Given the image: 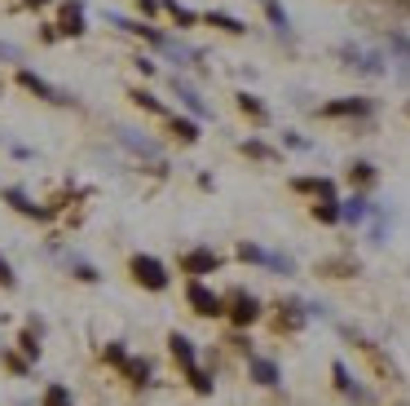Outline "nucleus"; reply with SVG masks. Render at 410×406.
I'll return each instance as SVG.
<instances>
[{
    "mask_svg": "<svg viewBox=\"0 0 410 406\" xmlns=\"http://www.w3.org/2000/svg\"><path fill=\"white\" fill-rule=\"evenodd\" d=\"M132 279H137L141 288H150V292L168 288V274H163V265L154 256H132Z\"/></svg>",
    "mask_w": 410,
    "mask_h": 406,
    "instance_id": "1",
    "label": "nucleus"
},
{
    "mask_svg": "<svg viewBox=\"0 0 410 406\" xmlns=\"http://www.w3.org/2000/svg\"><path fill=\"white\" fill-rule=\"evenodd\" d=\"M186 301H190V309H195V314H203V318H216V314H225V301H221V296H216L212 288H203V283H190Z\"/></svg>",
    "mask_w": 410,
    "mask_h": 406,
    "instance_id": "2",
    "label": "nucleus"
},
{
    "mask_svg": "<svg viewBox=\"0 0 410 406\" xmlns=\"http://www.w3.org/2000/svg\"><path fill=\"white\" fill-rule=\"evenodd\" d=\"M340 53L348 58V67H353V71H362V76H384V71H389L380 53H371V49H357V44H344Z\"/></svg>",
    "mask_w": 410,
    "mask_h": 406,
    "instance_id": "3",
    "label": "nucleus"
},
{
    "mask_svg": "<svg viewBox=\"0 0 410 406\" xmlns=\"http://www.w3.org/2000/svg\"><path fill=\"white\" fill-rule=\"evenodd\" d=\"M230 318H234V327H251V322L260 318V301L251 292H238L234 296V309H230Z\"/></svg>",
    "mask_w": 410,
    "mask_h": 406,
    "instance_id": "4",
    "label": "nucleus"
},
{
    "mask_svg": "<svg viewBox=\"0 0 410 406\" xmlns=\"http://www.w3.org/2000/svg\"><path fill=\"white\" fill-rule=\"evenodd\" d=\"M18 80H22V89H31V93H35V98H44V102H62V106L71 102V98H66V93H62V89H53V85H44V80H40V76H35V71H18Z\"/></svg>",
    "mask_w": 410,
    "mask_h": 406,
    "instance_id": "5",
    "label": "nucleus"
},
{
    "mask_svg": "<svg viewBox=\"0 0 410 406\" xmlns=\"http://www.w3.org/2000/svg\"><path fill=\"white\" fill-rule=\"evenodd\" d=\"M327 119H348V115H371V98H344V102H327L322 106Z\"/></svg>",
    "mask_w": 410,
    "mask_h": 406,
    "instance_id": "6",
    "label": "nucleus"
},
{
    "mask_svg": "<svg viewBox=\"0 0 410 406\" xmlns=\"http://www.w3.org/2000/svg\"><path fill=\"white\" fill-rule=\"evenodd\" d=\"M181 265H186V274H212L216 265H221V256H216L212 247H199V252H190Z\"/></svg>",
    "mask_w": 410,
    "mask_h": 406,
    "instance_id": "7",
    "label": "nucleus"
},
{
    "mask_svg": "<svg viewBox=\"0 0 410 406\" xmlns=\"http://www.w3.org/2000/svg\"><path fill=\"white\" fill-rule=\"evenodd\" d=\"M292 190H300V195H318V199H335V186L327 182V177H296Z\"/></svg>",
    "mask_w": 410,
    "mask_h": 406,
    "instance_id": "8",
    "label": "nucleus"
},
{
    "mask_svg": "<svg viewBox=\"0 0 410 406\" xmlns=\"http://www.w3.org/2000/svg\"><path fill=\"white\" fill-rule=\"evenodd\" d=\"M172 93H177V98H181V102H186V106H190V111H195L199 119H208V102H203V98H199V93H195V89H190V85H186V80H177V76H172Z\"/></svg>",
    "mask_w": 410,
    "mask_h": 406,
    "instance_id": "9",
    "label": "nucleus"
},
{
    "mask_svg": "<svg viewBox=\"0 0 410 406\" xmlns=\"http://www.w3.org/2000/svg\"><path fill=\"white\" fill-rule=\"evenodd\" d=\"M305 318H309V309H305V305L287 301V305H283V314H278V331H300V327H305Z\"/></svg>",
    "mask_w": 410,
    "mask_h": 406,
    "instance_id": "10",
    "label": "nucleus"
},
{
    "mask_svg": "<svg viewBox=\"0 0 410 406\" xmlns=\"http://www.w3.org/2000/svg\"><path fill=\"white\" fill-rule=\"evenodd\" d=\"M340 212H344V221H348V225H362V221L371 217V203H366V195H353V199H344V203H340Z\"/></svg>",
    "mask_w": 410,
    "mask_h": 406,
    "instance_id": "11",
    "label": "nucleus"
},
{
    "mask_svg": "<svg viewBox=\"0 0 410 406\" xmlns=\"http://www.w3.org/2000/svg\"><path fill=\"white\" fill-rule=\"evenodd\" d=\"M168 344H172V358L186 367V371H199V367H195V344H190L186 336H177V331H172V340H168Z\"/></svg>",
    "mask_w": 410,
    "mask_h": 406,
    "instance_id": "12",
    "label": "nucleus"
},
{
    "mask_svg": "<svg viewBox=\"0 0 410 406\" xmlns=\"http://www.w3.org/2000/svg\"><path fill=\"white\" fill-rule=\"evenodd\" d=\"M251 380L256 385H278V367L269 358H251Z\"/></svg>",
    "mask_w": 410,
    "mask_h": 406,
    "instance_id": "13",
    "label": "nucleus"
},
{
    "mask_svg": "<svg viewBox=\"0 0 410 406\" xmlns=\"http://www.w3.org/2000/svg\"><path fill=\"white\" fill-rule=\"evenodd\" d=\"M119 141H124V146H132V150H141V155H150V159H159V146H154V141H146V137H137L132 128H119Z\"/></svg>",
    "mask_w": 410,
    "mask_h": 406,
    "instance_id": "14",
    "label": "nucleus"
},
{
    "mask_svg": "<svg viewBox=\"0 0 410 406\" xmlns=\"http://www.w3.org/2000/svg\"><path fill=\"white\" fill-rule=\"evenodd\" d=\"M159 49H163L168 58H172V62H177V67H190V62H195V58H199L195 49H186V44H177V40H168V35H163V44H159Z\"/></svg>",
    "mask_w": 410,
    "mask_h": 406,
    "instance_id": "15",
    "label": "nucleus"
},
{
    "mask_svg": "<svg viewBox=\"0 0 410 406\" xmlns=\"http://www.w3.org/2000/svg\"><path fill=\"white\" fill-rule=\"evenodd\" d=\"M62 31H66V35H80V31H84V14H80V5H66V9H62Z\"/></svg>",
    "mask_w": 410,
    "mask_h": 406,
    "instance_id": "16",
    "label": "nucleus"
},
{
    "mask_svg": "<svg viewBox=\"0 0 410 406\" xmlns=\"http://www.w3.org/2000/svg\"><path fill=\"white\" fill-rule=\"evenodd\" d=\"M238 111H243V115H251V119H260V124L269 119V111H265V106H260L256 98H251V93H238Z\"/></svg>",
    "mask_w": 410,
    "mask_h": 406,
    "instance_id": "17",
    "label": "nucleus"
},
{
    "mask_svg": "<svg viewBox=\"0 0 410 406\" xmlns=\"http://www.w3.org/2000/svg\"><path fill=\"white\" fill-rule=\"evenodd\" d=\"M208 22H212V27H221V31H230V35H243V31H247L238 18H230V14H216V9L208 14Z\"/></svg>",
    "mask_w": 410,
    "mask_h": 406,
    "instance_id": "18",
    "label": "nucleus"
},
{
    "mask_svg": "<svg viewBox=\"0 0 410 406\" xmlns=\"http://www.w3.org/2000/svg\"><path fill=\"white\" fill-rule=\"evenodd\" d=\"M348 182L371 186V182H375V164H353V168H348Z\"/></svg>",
    "mask_w": 410,
    "mask_h": 406,
    "instance_id": "19",
    "label": "nucleus"
},
{
    "mask_svg": "<svg viewBox=\"0 0 410 406\" xmlns=\"http://www.w3.org/2000/svg\"><path fill=\"white\" fill-rule=\"evenodd\" d=\"M172 133L181 141H199V124H195V119H172Z\"/></svg>",
    "mask_w": 410,
    "mask_h": 406,
    "instance_id": "20",
    "label": "nucleus"
},
{
    "mask_svg": "<svg viewBox=\"0 0 410 406\" xmlns=\"http://www.w3.org/2000/svg\"><path fill=\"white\" fill-rule=\"evenodd\" d=\"M238 256H243V261H256V265H269V252L256 247V243H238Z\"/></svg>",
    "mask_w": 410,
    "mask_h": 406,
    "instance_id": "21",
    "label": "nucleus"
},
{
    "mask_svg": "<svg viewBox=\"0 0 410 406\" xmlns=\"http://www.w3.org/2000/svg\"><path fill=\"white\" fill-rule=\"evenodd\" d=\"M5 199H9V203H14V208H18V212H27V217H31V212H35V217H44V212H40V208H35V203H27V195H22V190H9V195H5Z\"/></svg>",
    "mask_w": 410,
    "mask_h": 406,
    "instance_id": "22",
    "label": "nucleus"
},
{
    "mask_svg": "<svg viewBox=\"0 0 410 406\" xmlns=\"http://www.w3.org/2000/svg\"><path fill=\"white\" fill-rule=\"evenodd\" d=\"M163 5H168V14H172V18L181 22V27H190V22H195V14H190L186 5H177V0H163Z\"/></svg>",
    "mask_w": 410,
    "mask_h": 406,
    "instance_id": "23",
    "label": "nucleus"
},
{
    "mask_svg": "<svg viewBox=\"0 0 410 406\" xmlns=\"http://www.w3.org/2000/svg\"><path fill=\"white\" fill-rule=\"evenodd\" d=\"M44 406H71V393L62 385H53L49 393H44Z\"/></svg>",
    "mask_w": 410,
    "mask_h": 406,
    "instance_id": "24",
    "label": "nucleus"
},
{
    "mask_svg": "<svg viewBox=\"0 0 410 406\" xmlns=\"http://www.w3.org/2000/svg\"><path fill=\"white\" fill-rule=\"evenodd\" d=\"M265 9H269L274 27H278V31H287V14H283V5H278V0H265Z\"/></svg>",
    "mask_w": 410,
    "mask_h": 406,
    "instance_id": "25",
    "label": "nucleus"
},
{
    "mask_svg": "<svg viewBox=\"0 0 410 406\" xmlns=\"http://www.w3.org/2000/svg\"><path fill=\"white\" fill-rule=\"evenodd\" d=\"M132 102H137V106H141V111H154V115H159V111H163V106H159V102H154V98H150V93H132Z\"/></svg>",
    "mask_w": 410,
    "mask_h": 406,
    "instance_id": "26",
    "label": "nucleus"
},
{
    "mask_svg": "<svg viewBox=\"0 0 410 406\" xmlns=\"http://www.w3.org/2000/svg\"><path fill=\"white\" fill-rule=\"evenodd\" d=\"M247 155H256V159H274V150L260 146V141H247Z\"/></svg>",
    "mask_w": 410,
    "mask_h": 406,
    "instance_id": "27",
    "label": "nucleus"
},
{
    "mask_svg": "<svg viewBox=\"0 0 410 406\" xmlns=\"http://www.w3.org/2000/svg\"><path fill=\"white\" fill-rule=\"evenodd\" d=\"M124 367H128L132 380H146V362H124Z\"/></svg>",
    "mask_w": 410,
    "mask_h": 406,
    "instance_id": "28",
    "label": "nucleus"
},
{
    "mask_svg": "<svg viewBox=\"0 0 410 406\" xmlns=\"http://www.w3.org/2000/svg\"><path fill=\"white\" fill-rule=\"evenodd\" d=\"M0 283H5V288H14V274H9V265H5V261H0Z\"/></svg>",
    "mask_w": 410,
    "mask_h": 406,
    "instance_id": "29",
    "label": "nucleus"
},
{
    "mask_svg": "<svg viewBox=\"0 0 410 406\" xmlns=\"http://www.w3.org/2000/svg\"><path fill=\"white\" fill-rule=\"evenodd\" d=\"M0 58H22V53L14 49V44H0Z\"/></svg>",
    "mask_w": 410,
    "mask_h": 406,
    "instance_id": "30",
    "label": "nucleus"
},
{
    "mask_svg": "<svg viewBox=\"0 0 410 406\" xmlns=\"http://www.w3.org/2000/svg\"><path fill=\"white\" fill-rule=\"evenodd\" d=\"M27 5H49V0H27Z\"/></svg>",
    "mask_w": 410,
    "mask_h": 406,
    "instance_id": "31",
    "label": "nucleus"
}]
</instances>
